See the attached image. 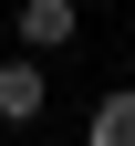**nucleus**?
I'll return each mask as SVG.
<instances>
[{"label":"nucleus","mask_w":135,"mask_h":146,"mask_svg":"<svg viewBox=\"0 0 135 146\" xmlns=\"http://www.w3.org/2000/svg\"><path fill=\"white\" fill-rule=\"evenodd\" d=\"M42 115V52H11L0 63V125H31Z\"/></svg>","instance_id":"f257e3e1"},{"label":"nucleus","mask_w":135,"mask_h":146,"mask_svg":"<svg viewBox=\"0 0 135 146\" xmlns=\"http://www.w3.org/2000/svg\"><path fill=\"white\" fill-rule=\"evenodd\" d=\"M73 42V0H21V52H63Z\"/></svg>","instance_id":"f03ea898"},{"label":"nucleus","mask_w":135,"mask_h":146,"mask_svg":"<svg viewBox=\"0 0 135 146\" xmlns=\"http://www.w3.org/2000/svg\"><path fill=\"white\" fill-rule=\"evenodd\" d=\"M83 146H135V84H114V94L94 104V125H83Z\"/></svg>","instance_id":"7ed1b4c3"}]
</instances>
